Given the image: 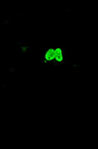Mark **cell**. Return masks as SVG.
Returning <instances> with one entry per match:
<instances>
[{
  "label": "cell",
  "mask_w": 98,
  "mask_h": 149,
  "mask_svg": "<svg viewBox=\"0 0 98 149\" xmlns=\"http://www.w3.org/2000/svg\"><path fill=\"white\" fill-rule=\"evenodd\" d=\"M55 58V50L52 49H50L46 54V59L47 61H52Z\"/></svg>",
  "instance_id": "obj_1"
},
{
  "label": "cell",
  "mask_w": 98,
  "mask_h": 149,
  "mask_svg": "<svg viewBox=\"0 0 98 149\" xmlns=\"http://www.w3.org/2000/svg\"><path fill=\"white\" fill-rule=\"evenodd\" d=\"M55 58L58 62H61L62 61V59H63V58H62L61 50L60 49H57L55 51Z\"/></svg>",
  "instance_id": "obj_2"
}]
</instances>
